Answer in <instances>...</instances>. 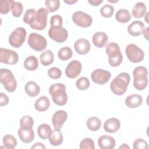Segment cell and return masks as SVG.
<instances>
[{
    "label": "cell",
    "instance_id": "cell-10",
    "mask_svg": "<svg viewBox=\"0 0 149 149\" xmlns=\"http://www.w3.org/2000/svg\"><path fill=\"white\" fill-rule=\"evenodd\" d=\"M48 36L50 38L56 42L61 43L65 42L68 37L67 30L60 26H51L48 30Z\"/></svg>",
    "mask_w": 149,
    "mask_h": 149
},
{
    "label": "cell",
    "instance_id": "cell-19",
    "mask_svg": "<svg viewBox=\"0 0 149 149\" xmlns=\"http://www.w3.org/2000/svg\"><path fill=\"white\" fill-rule=\"evenodd\" d=\"M144 27V24L142 22L135 20L128 26L127 31L129 34L132 36H139L142 34Z\"/></svg>",
    "mask_w": 149,
    "mask_h": 149
},
{
    "label": "cell",
    "instance_id": "cell-14",
    "mask_svg": "<svg viewBox=\"0 0 149 149\" xmlns=\"http://www.w3.org/2000/svg\"><path fill=\"white\" fill-rule=\"evenodd\" d=\"M82 70L81 63L77 60L70 62L65 69V74L70 79L76 78Z\"/></svg>",
    "mask_w": 149,
    "mask_h": 149
},
{
    "label": "cell",
    "instance_id": "cell-47",
    "mask_svg": "<svg viewBox=\"0 0 149 149\" xmlns=\"http://www.w3.org/2000/svg\"><path fill=\"white\" fill-rule=\"evenodd\" d=\"M46 147L45 146H44V144L42 143H40V142H38V143H35L32 147H31V148H44L45 149Z\"/></svg>",
    "mask_w": 149,
    "mask_h": 149
},
{
    "label": "cell",
    "instance_id": "cell-37",
    "mask_svg": "<svg viewBox=\"0 0 149 149\" xmlns=\"http://www.w3.org/2000/svg\"><path fill=\"white\" fill-rule=\"evenodd\" d=\"M90 82L88 79L86 77H81L77 80L76 86L80 90H86L90 87Z\"/></svg>",
    "mask_w": 149,
    "mask_h": 149
},
{
    "label": "cell",
    "instance_id": "cell-33",
    "mask_svg": "<svg viewBox=\"0 0 149 149\" xmlns=\"http://www.w3.org/2000/svg\"><path fill=\"white\" fill-rule=\"evenodd\" d=\"M73 51L69 47H64L61 48L58 52V58L61 61H67L72 58Z\"/></svg>",
    "mask_w": 149,
    "mask_h": 149
},
{
    "label": "cell",
    "instance_id": "cell-7",
    "mask_svg": "<svg viewBox=\"0 0 149 149\" xmlns=\"http://www.w3.org/2000/svg\"><path fill=\"white\" fill-rule=\"evenodd\" d=\"M27 35L25 29L23 27H17L14 30L9 37V43L14 48H20L24 42Z\"/></svg>",
    "mask_w": 149,
    "mask_h": 149
},
{
    "label": "cell",
    "instance_id": "cell-6",
    "mask_svg": "<svg viewBox=\"0 0 149 149\" xmlns=\"http://www.w3.org/2000/svg\"><path fill=\"white\" fill-rule=\"evenodd\" d=\"M1 83L8 92L12 93L16 90L17 81L13 73L9 69L2 68L0 70Z\"/></svg>",
    "mask_w": 149,
    "mask_h": 149
},
{
    "label": "cell",
    "instance_id": "cell-12",
    "mask_svg": "<svg viewBox=\"0 0 149 149\" xmlns=\"http://www.w3.org/2000/svg\"><path fill=\"white\" fill-rule=\"evenodd\" d=\"M19 61V56L16 52L3 48H0V62L8 65H15Z\"/></svg>",
    "mask_w": 149,
    "mask_h": 149
},
{
    "label": "cell",
    "instance_id": "cell-16",
    "mask_svg": "<svg viewBox=\"0 0 149 149\" xmlns=\"http://www.w3.org/2000/svg\"><path fill=\"white\" fill-rule=\"evenodd\" d=\"M74 48L77 54L85 55L90 50V44L87 39L81 38L76 41L74 44Z\"/></svg>",
    "mask_w": 149,
    "mask_h": 149
},
{
    "label": "cell",
    "instance_id": "cell-20",
    "mask_svg": "<svg viewBox=\"0 0 149 149\" xmlns=\"http://www.w3.org/2000/svg\"><path fill=\"white\" fill-rule=\"evenodd\" d=\"M108 41L107 34L102 31L95 33L92 37V41L94 45L97 48L104 47Z\"/></svg>",
    "mask_w": 149,
    "mask_h": 149
},
{
    "label": "cell",
    "instance_id": "cell-3",
    "mask_svg": "<svg viewBox=\"0 0 149 149\" xmlns=\"http://www.w3.org/2000/svg\"><path fill=\"white\" fill-rule=\"evenodd\" d=\"M133 86L137 90H143L148 85V70L143 66L135 68L133 72Z\"/></svg>",
    "mask_w": 149,
    "mask_h": 149
},
{
    "label": "cell",
    "instance_id": "cell-43",
    "mask_svg": "<svg viewBox=\"0 0 149 149\" xmlns=\"http://www.w3.org/2000/svg\"><path fill=\"white\" fill-rule=\"evenodd\" d=\"M36 12V11L34 9L30 8V9H27L24 15V16L23 18V22L26 24H30Z\"/></svg>",
    "mask_w": 149,
    "mask_h": 149
},
{
    "label": "cell",
    "instance_id": "cell-49",
    "mask_svg": "<svg viewBox=\"0 0 149 149\" xmlns=\"http://www.w3.org/2000/svg\"><path fill=\"white\" fill-rule=\"evenodd\" d=\"M63 2L68 5H72L73 3H75L76 2H77V0H64Z\"/></svg>",
    "mask_w": 149,
    "mask_h": 149
},
{
    "label": "cell",
    "instance_id": "cell-39",
    "mask_svg": "<svg viewBox=\"0 0 149 149\" xmlns=\"http://www.w3.org/2000/svg\"><path fill=\"white\" fill-rule=\"evenodd\" d=\"M45 5L49 12H54L59 8L60 2L59 0H46Z\"/></svg>",
    "mask_w": 149,
    "mask_h": 149
},
{
    "label": "cell",
    "instance_id": "cell-28",
    "mask_svg": "<svg viewBox=\"0 0 149 149\" xmlns=\"http://www.w3.org/2000/svg\"><path fill=\"white\" fill-rule=\"evenodd\" d=\"M132 16L129 11L125 9H121L118 10L115 14L116 20L121 23H125L130 20Z\"/></svg>",
    "mask_w": 149,
    "mask_h": 149
},
{
    "label": "cell",
    "instance_id": "cell-48",
    "mask_svg": "<svg viewBox=\"0 0 149 149\" xmlns=\"http://www.w3.org/2000/svg\"><path fill=\"white\" fill-rule=\"evenodd\" d=\"M148 29H149L148 27H147L146 28H144L143 32H142V34H143L144 37H145V38L147 40H148Z\"/></svg>",
    "mask_w": 149,
    "mask_h": 149
},
{
    "label": "cell",
    "instance_id": "cell-23",
    "mask_svg": "<svg viewBox=\"0 0 149 149\" xmlns=\"http://www.w3.org/2000/svg\"><path fill=\"white\" fill-rule=\"evenodd\" d=\"M50 105V101L46 96L40 97L34 103L35 109L39 112H44L47 111Z\"/></svg>",
    "mask_w": 149,
    "mask_h": 149
},
{
    "label": "cell",
    "instance_id": "cell-4",
    "mask_svg": "<svg viewBox=\"0 0 149 149\" xmlns=\"http://www.w3.org/2000/svg\"><path fill=\"white\" fill-rule=\"evenodd\" d=\"M106 53L108 56V62L112 67H117L122 62L123 56L119 45L115 42H109L105 47Z\"/></svg>",
    "mask_w": 149,
    "mask_h": 149
},
{
    "label": "cell",
    "instance_id": "cell-21",
    "mask_svg": "<svg viewBox=\"0 0 149 149\" xmlns=\"http://www.w3.org/2000/svg\"><path fill=\"white\" fill-rule=\"evenodd\" d=\"M17 134L20 140L24 143H30L34 139V132L33 129H23L20 127L17 131Z\"/></svg>",
    "mask_w": 149,
    "mask_h": 149
},
{
    "label": "cell",
    "instance_id": "cell-34",
    "mask_svg": "<svg viewBox=\"0 0 149 149\" xmlns=\"http://www.w3.org/2000/svg\"><path fill=\"white\" fill-rule=\"evenodd\" d=\"M34 125L33 119L29 115H25L22 117L20 120V126L23 129H30L33 128Z\"/></svg>",
    "mask_w": 149,
    "mask_h": 149
},
{
    "label": "cell",
    "instance_id": "cell-51",
    "mask_svg": "<svg viewBox=\"0 0 149 149\" xmlns=\"http://www.w3.org/2000/svg\"><path fill=\"white\" fill-rule=\"evenodd\" d=\"M148 14H149V12H147L146 14V16H144V19H145L146 22L147 23H148Z\"/></svg>",
    "mask_w": 149,
    "mask_h": 149
},
{
    "label": "cell",
    "instance_id": "cell-26",
    "mask_svg": "<svg viewBox=\"0 0 149 149\" xmlns=\"http://www.w3.org/2000/svg\"><path fill=\"white\" fill-rule=\"evenodd\" d=\"M147 7L145 3L141 2H137L132 9V15L135 18H141L145 15Z\"/></svg>",
    "mask_w": 149,
    "mask_h": 149
},
{
    "label": "cell",
    "instance_id": "cell-24",
    "mask_svg": "<svg viewBox=\"0 0 149 149\" xmlns=\"http://www.w3.org/2000/svg\"><path fill=\"white\" fill-rule=\"evenodd\" d=\"M24 90L26 94L31 97L38 95L40 92V86L34 81H28L25 85Z\"/></svg>",
    "mask_w": 149,
    "mask_h": 149
},
{
    "label": "cell",
    "instance_id": "cell-44",
    "mask_svg": "<svg viewBox=\"0 0 149 149\" xmlns=\"http://www.w3.org/2000/svg\"><path fill=\"white\" fill-rule=\"evenodd\" d=\"M63 19L62 16L59 15H55L51 17L50 26H62Z\"/></svg>",
    "mask_w": 149,
    "mask_h": 149
},
{
    "label": "cell",
    "instance_id": "cell-36",
    "mask_svg": "<svg viewBox=\"0 0 149 149\" xmlns=\"http://www.w3.org/2000/svg\"><path fill=\"white\" fill-rule=\"evenodd\" d=\"M23 5L17 1H13L12 5V15L15 17H20L23 12Z\"/></svg>",
    "mask_w": 149,
    "mask_h": 149
},
{
    "label": "cell",
    "instance_id": "cell-31",
    "mask_svg": "<svg viewBox=\"0 0 149 149\" xmlns=\"http://www.w3.org/2000/svg\"><path fill=\"white\" fill-rule=\"evenodd\" d=\"M2 143L4 147L7 149H13L17 146L16 138L9 134H7L3 137Z\"/></svg>",
    "mask_w": 149,
    "mask_h": 149
},
{
    "label": "cell",
    "instance_id": "cell-17",
    "mask_svg": "<svg viewBox=\"0 0 149 149\" xmlns=\"http://www.w3.org/2000/svg\"><path fill=\"white\" fill-rule=\"evenodd\" d=\"M98 144L101 149H112L115 146L116 141L111 136L102 135L98 138Z\"/></svg>",
    "mask_w": 149,
    "mask_h": 149
},
{
    "label": "cell",
    "instance_id": "cell-35",
    "mask_svg": "<svg viewBox=\"0 0 149 149\" xmlns=\"http://www.w3.org/2000/svg\"><path fill=\"white\" fill-rule=\"evenodd\" d=\"M12 0H1L0 1V13L6 15L12 9Z\"/></svg>",
    "mask_w": 149,
    "mask_h": 149
},
{
    "label": "cell",
    "instance_id": "cell-9",
    "mask_svg": "<svg viewBox=\"0 0 149 149\" xmlns=\"http://www.w3.org/2000/svg\"><path fill=\"white\" fill-rule=\"evenodd\" d=\"M126 54L128 59L133 63L140 62L144 58V53L143 49L134 44H130L127 45Z\"/></svg>",
    "mask_w": 149,
    "mask_h": 149
},
{
    "label": "cell",
    "instance_id": "cell-45",
    "mask_svg": "<svg viewBox=\"0 0 149 149\" xmlns=\"http://www.w3.org/2000/svg\"><path fill=\"white\" fill-rule=\"evenodd\" d=\"M9 97L7 95L3 93H0V106L3 107L9 103Z\"/></svg>",
    "mask_w": 149,
    "mask_h": 149
},
{
    "label": "cell",
    "instance_id": "cell-11",
    "mask_svg": "<svg viewBox=\"0 0 149 149\" xmlns=\"http://www.w3.org/2000/svg\"><path fill=\"white\" fill-rule=\"evenodd\" d=\"M72 20L75 24L81 27H88L93 23L91 16L82 11L75 12L72 15Z\"/></svg>",
    "mask_w": 149,
    "mask_h": 149
},
{
    "label": "cell",
    "instance_id": "cell-38",
    "mask_svg": "<svg viewBox=\"0 0 149 149\" xmlns=\"http://www.w3.org/2000/svg\"><path fill=\"white\" fill-rule=\"evenodd\" d=\"M114 12V8L109 4H105L100 9L101 15L106 18L111 17Z\"/></svg>",
    "mask_w": 149,
    "mask_h": 149
},
{
    "label": "cell",
    "instance_id": "cell-32",
    "mask_svg": "<svg viewBox=\"0 0 149 149\" xmlns=\"http://www.w3.org/2000/svg\"><path fill=\"white\" fill-rule=\"evenodd\" d=\"M88 129L93 132L98 130L101 126V121L97 117H91L88 119L86 123Z\"/></svg>",
    "mask_w": 149,
    "mask_h": 149
},
{
    "label": "cell",
    "instance_id": "cell-27",
    "mask_svg": "<svg viewBox=\"0 0 149 149\" xmlns=\"http://www.w3.org/2000/svg\"><path fill=\"white\" fill-rule=\"evenodd\" d=\"M54 60V55L53 52L47 49L43 51L40 56V61L41 63L46 66L52 64Z\"/></svg>",
    "mask_w": 149,
    "mask_h": 149
},
{
    "label": "cell",
    "instance_id": "cell-18",
    "mask_svg": "<svg viewBox=\"0 0 149 149\" xmlns=\"http://www.w3.org/2000/svg\"><path fill=\"white\" fill-rule=\"evenodd\" d=\"M120 127L119 120L115 118H111L107 119L104 123V129L106 132L113 133L116 132Z\"/></svg>",
    "mask_w": 149,
    "mask_h": 149
},
{
    "label": "cell",
    "instance_id": "cell-30",
    "mask_svg": "<svg viewBox=\"0 0 149 149\" xmlns=\"http://www.w3.org/2000/svg\"><path fill=\"white\" fill-rule=\"evenodd\" d=\"M52 129L50 126L47 123H43L40 125L37 129V133L38 136L43 140L49 138Z\"/></svg>",
    "mask_w": 149,
    "mask_h": 149
},
{
    "label": "cell",
    "instance_id": "cell-22",
    "mask_svg": "<svg viewBox=\"0 0 149 149\" xmlns=\"http://www.w3.org/2000/svg\"><path fill=\"white\" fill-rule=\"evenodd\" d=\"M143 98L141 95L133 94L127 96L125 100L126 105L130 108H135L141 105Z\"/></svg>",
    "mask_w": 149,
    "mask_h": 149
},
{
    "label": "cell",
    "instance_id": "cell-52",
    "mask_svg": "<svg viewBox=\"0 0 149 149\" xmlns=\"http://www.w3.org/2000/svg\"><path fill=\"white\" fill-rule=\"evenodd\" d=\"M108 1H109V2H112V3H115V2H118V0H115V1H111V0H108Z\"/></svg>",
    "mask_w": 149,
    "mask_h": 149
},
{
    "label": "cell",
    "instance_id": "cell-1",
    "mask_svg": "<svg viewBox=\"0 0 149 149\" xmlns=\"http://www.w3.org/2000/svg\"><path fill=\"white\" fill-rule=\"evenodd\" d=\"M130 81V77L129 73H120L111 81L110 84L111 90L115 95H122L127 91Z\"/></svg>",
    "mask_w": 149,
    "mask_h": 149
},
{
    "label": "cell",
    "instance_id": "cell-40",
    "mask_svg": "<svg viewBox=\"0 0 149 149\" xmlns=\"http://www.w3.org/2000/svg\"><path fill=\"white\" fill-rule=\"evenodd\" d=\"M80 149H94L95 144L93 139L90 138H85L81 140L80 143Z\"/></svg>",
    "mask_w": 149,
    "mask_h": 149
},
{
    "label": "cell",
    "instance_id": "cell-25",
    "mask_svg": "<svg viewBox=\"0 0 149 149\" xmlns=\"http://www.w3.org/2000/svg\"><path fill=\"white\" fill-rule=\"evenodd\" d=\"M63 137L62 133L60 129H55L52 130V132L49 137V141L51 145L54 146H58L63 142Z\"/></svg>",
    "mask_w": 149,
    "mask_h": 149
},
{
    "label": "cell",
    "instance_id": "cell-8",
    "mask_svg": "<svg viewBox=\"0 0 149 149\" xmlns=\"http://www.w3.org/2000/svg\"><path fill=\"white\" fill-rule=\"evenodd\" d=\"M27 43L33 49L38 52L45 49L47 45V41L45 37L36 33H32L29 35Z\"/></svg>",
    "mask_w": 149,
    "mask_h": 149
},
{
    "label": "cell",
    "instance_id": "cell-46",
    "mask_svg": "<svg viewBox=\"0 0 149 149\" xmlns=\"http://www.w3.org/2000/svg\"><path fill=\"white\" fill-rule=\"evenodd\" d=\"M88 2L93 6H98L103 2V0H88Z\"/></svg>",
    "mask_w": 149,
    "mask_h": 149
},
{
    "label": "cell",
    "instance_id": "cell-42",
    "mask_svg": "<svg viewBox=\"0 0 149 149\" xmlns=\"http://www.w3.org/2000/svg\"><path fill=\"white\" fill-rule=\"evenodd\" d=\"M48 74L49 77L52 79H58L61 77L62 72L59 68L52 67L48 70Z\"/></svg>",
    "mask_w": 149,
    "mask_h": 149
},
{
    "label": "cell",
    "instance_id": "cell-15",
    "mask_svg": "<svg viewBox=\"0 0 149 149\" xmlns=\"http://www.w3.org/2000/svg\"><path fill=\"white\" fill-rule=\"evenodd\" d=\"M68 119V113L64 110L55 112L52 116V122L55 129H60Z\"/></svg>",
    "mask_w": 149,
    "mask_h": 149
},
{
    "label": "cell",
    "instance_id": "cell-29",
    "mask_svg": "<svg viewBox=\"0 0 149 149\" xmlns=\"http://www.w3.org/2000/svg\"><path fill=\"white\" fill-rule=\"evenodd\" d=\"M24 67L29 71H34L38 67V61L34 56L27 57L24 61Z\"/></svg>",
    "mask_w": 149,
    "mask_h": 149
},
{
    "label": "cell",
    "instance_id": "cell-2",
    "mask_svg": "<svg viewBox=\"0 0 149 149\" xmlns=\"http://www.w3.org/2000/svg\"><path fill=\"white\" fill-rule=\"evenodd\" d=\"M49 93L55 104L63 106L66 104L68 95L66 92V86L63 83H58L51 85L49 88Z\"/></svg>",
    "mask_w": 149,
    "mask_h": 149
},
{
    "label": "cell",
    "instance_id": "cell-5",
    "mask_svg": "<svg viewBox=\"0 0 149 149\" xmlns=\"http://www.w3.org/2000/svg\"><path fill=\"white\" fill-rule=\"evenodd\" d=\"M48 10L47 8H40L36 11L33 19L30 23V27L36 30H44L47 24Z\"/></svg>",
    "mask_w": 149,
    "mask_h": 149
},
{
    "label": "cell",
    "instance_id": "cell-41",
    "mask_svg": "<svg viewBox=\"0 0 149 149\" xmlns=\"http://www.w3.org/2000/svg\"><path fill=\"white\" fill-rule=\"evenodd\" d=\"M134 149H147L148 148L147 142L143 139H137L133 144Z\"/></svg>",
    "mask_w": 149,
    "mask_h": 149
},
{
    "label": "cell",
    "instance_id": "cell-13",
    "mask_svg": "<svg viewBox=\"0 0 149 149\" xmlns=\"http://www.w3.org/2000/svg\"><path fill=\"white\" fill-rule=\"evenodd\" d=\"M111 73L106 70L97 69L91 74V78L93 82L100 85L106 84L111 78Z\"/></svg>",
    "mask_w": 149,
    "mask_h": 149
},
{
    "label": "cell",
    "instance_id": "cell-50",
    "mask_svg": "<svg viewBox=\"0 0 149 149\" xmlns=\"http://www.w3.org/2000/svg\"><path fill=\"white\" fill-rule=\"evenodd\" d=\"M119 149H120V148H129V146H127V144L124 143V144H123L122 146H120L119 147Z\"/></svg>",
    "mask_w": 149,
    "mask_h": 149
}]
</instances>
